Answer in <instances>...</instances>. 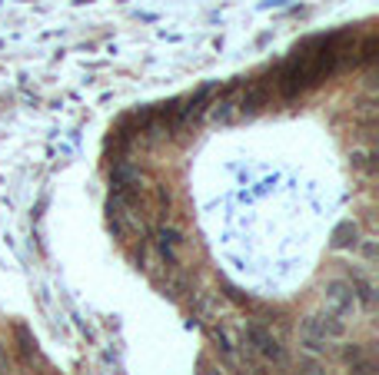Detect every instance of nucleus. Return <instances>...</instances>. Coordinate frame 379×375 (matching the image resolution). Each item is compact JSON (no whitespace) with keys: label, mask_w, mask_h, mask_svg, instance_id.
I'll list each match as a JSON object with an SVG mask.
<instances>
[{"label":"nucleus","mask_w":379,"mask_h":375,"mask_svg":"<svg viewBox=\"0 0 379 375\" xmlns=\"http://www.w3.org/2000/svg\"><path fill=\"white\" fill-rule=\"evenodd\" d=\"M343 60V50H339V37H323V40H313L310 47H303V50H296V57H293L290 64L280 70V77H276V87L280 93H299V90L313 87V83H319L336 64Z\"/></svg>","instance_id":"1"}]
</instances>
